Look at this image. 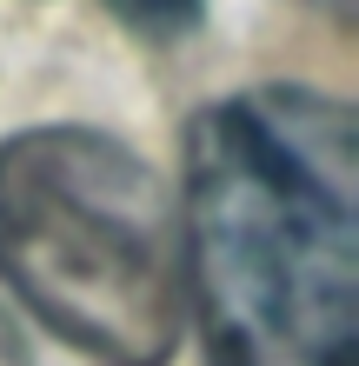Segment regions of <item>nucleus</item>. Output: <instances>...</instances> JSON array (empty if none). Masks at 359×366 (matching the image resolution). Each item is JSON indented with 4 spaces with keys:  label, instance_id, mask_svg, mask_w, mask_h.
<instances>
[{
    "label": "nucleus",
    "instance_id": "7ed1b4c3",
    "mask_svg": "<svg viewBox=\"0 0 359 366\" xmlns=\"http://www.w3.org/2000/svg\"><path fill=\"white\" fill-rule=\"evenodd\" d=\"M107 7H113L133 34H146V40H180V34L200 27L206 0H107Z\"/></svg>",
    "mask_w": 359,
    "mask_h": 366
},
{
    "label": "nucleus",
    "instance_id": "20e7f679",
    "mask_svg": "<svg viewBox=\"0 0 359 366\" xmlns=\"http://www.w3.org/2000/svg\"><path fill=\"white\" fill-rule=\"evenodd\" d=\"M0 366H27V353H20V340H14L7 320H0Z\"/></svg>",
    "mask_w": 359,
    "mask_h": 366
},
{
    "label": "nucleus",
    "instance_id": "f03ea898",
    "mask_svg": "<svg viewBox=\"0 0 359 366\" xmlns=\"http://www.w3.org/2000/svg\"><path fill=\"white\" fill-rule=\"evenodd\" d=\"M0 280L100 366H166L186 333L180 207L93 127L0 140Z\"/></svg>",
    "mask_w": 359,
    "mask_h": 366
},
{
    "label": "nucleus",
    "instance_id": "f257e3e1",
    "mask_svg": "<svg viewBox=\"0 0 359 366\" xmlns=\"http://www.w3.org/2000/svg\"><path fill=\"white\" fill-rule=\"evenodd\" d=\"M186 300L220 366L359 360V120L320 87H246L186 134Z\"/></svg>",
    "mask_w": 359,
    "mask_h": 366
}]
</instances>
